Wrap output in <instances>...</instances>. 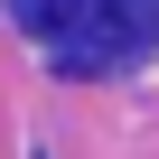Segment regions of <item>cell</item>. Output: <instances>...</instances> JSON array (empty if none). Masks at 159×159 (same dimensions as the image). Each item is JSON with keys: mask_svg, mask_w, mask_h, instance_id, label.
Here are the masks:
<instances>
[{"mask_svg": "<svg viewBox=\"0 0 159 159\" xmlns=\"http://www.w3.org/2000/svg\"><path fill=\"white\" fill-rule=\"evenodd\" d=\"M10 19L47 38L66 75H112L159 38V0H10Z\"/></svg>", "mask_w": 159, "mask_h": 159, "instance_id": "1", "label": "cell"}]
</instances>
